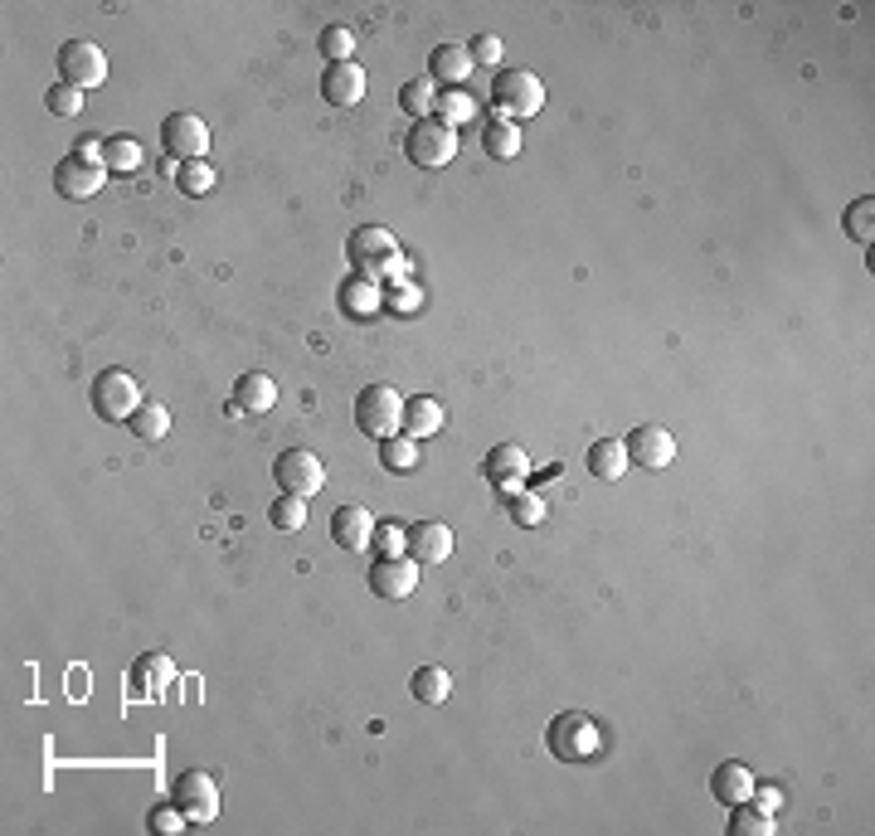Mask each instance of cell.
<instances>
[{
    "label": "cell",
    "instance_id": "6da1fadb",
    "mask_svg": "<svg viewBox=\"0 0 875 836\" xmlns=\"http://www.w3.org/2000/svg\"><path fill=\"white\" fill-rule=\"evenodd\" d=\"M545 745L559 764H593L603 754V725L593 715H583V710H565V715L550 720Z\"/></svg>",
    "mask_w": 875,
    "mask_h": 836
},
{
    "label": "cell",
    "instance_id": "7a4b0ae2",
    "mask_svg": "<svg viewBox=\"0 0 875 836\" xmlns=\"http://www.w3.org/2000/svg\"><path fill=\"white\" fill-rule=\"evenodd\" d=\"M88 399H93V414H98L102 423H127V418L146 404L141 384H137V374L132 370H102L98 380H93Z\"/></svg>",
    "mask_w": 875,
    "mask_h": 836
},
{
    "label": "cell",
    "instance_id": "3957f363",
    "mask_svg": "<svg viewBox=\"0 0 875 836\" xmlns=\"http://www.w3.org/2000/svg\"><path fill=\"white\" fill-rule=\"evenodd\" d=\"M492 102H496V112H502V118H510V122L535 118V112L545 108V83H540L530 69H496V78H492Z\"/></svg>",
    "mask_w": 875,
    "mask_h": 836
},
{
    "label": "cell",
    "instance_id": "277c9868",
    "mask_svg": "<svg viewBox=\"0 0 875 836\" xmlns=\"http://www.w3.org/2000/svg\"><path fill=\"white\" fill-rule=\"evenodd\" d=\"M404 156H409L419 171H443L457 156V132L438 118H419L409 127V137H404Z\"/></svg>",
    "mask_w": 875,
    "mask_h": 836
},
{
    "label": "cell",
    "instance_id": "5b68a950",
    "mask_svg": "<svg viewBox=\"0 0 875 836\" xmlns=\"http://www.w3.org/2000/svg\"><path fill=\"white\" fill-rule=\"evenodd\" d=\"M356 423H360V433H370V438H394V433H404V399H399V390H390V384H370V390H360V399H356Z\"/></svg>",
    "mask_w": 875,
    "mask_h": 836
},
{
    "label": "cell",
    "instance_id": "8992f818",
    "mask_svg": "<svg viewBox=\"0 0 875 836\" xmlns=\"http://www.w3.org/2000/svg\"><path fill=\"white\" fill-rule=\"evenodd\" d=\"M273 477L278 487H283V496H317L321 487H326V463H321L317 453H307V447H292L273 463Z\"/></svg>",
    "mask_w": 875,
    "mask_h": 836
},
{
    "label": "cell",
    "instance_id": "52a82bcc",
    "mask_svg": "<svg viewBox=\"0 0 875 836\" xmlns=\"http://www.w3.org/2000/svg\"><path fill=\"white\" fill-rule=\"evenodd\" d=\"M171 802L195 822V827H205V822L219 817V788L205 769H185L181 778L171 783Z\"/></svg>",
    "mask_w": 875,
    "mask_h": 836
},
{
    "label": "cell",
    "instance_id": "ba28073f",
    "mask_svg": "<svg viewBox=\"0 0 875 836\" xmlns=\"http://www.w3.org/2000/svg\"><path fill=\"white\" fill-rule=\"evenodd\" d=\"M59 83H73V88H98L108 83V54H102L93 39H69L59 49Z\"/></svg>",
    "mask_w": 875,
    "mask_h": 836
},
{
    "label": "cell",
    "instance_id": "9c48e42d",
    "mask_svg": "<svg viewBox=\"0 0 875 836\" xmlns=\"http://www.w3.org/2000/svg\"><path fill=\"white\" fill-rule=\"evenodd\" d=\"M346 254H350V263H356V273H374V278H384V268H390L394 258L404 254V248L394 244L390 229L365 224V229H356V234L346 238Z\"/></svg>",
    "mask_w": 875,
    "mask_h": 836
},
{
    "label": "cell",
    "instance_id": "30bf717a",
    "mask_svg": "<svg viewBox=\"0 0 875 836\" xmlns=\"http://www.w3.org/2000/svg\"><path fill=\"white\" fill-rule=\"evenodd\" d=\"M161 142H165V156H175V161H205L210 127H205V118H195V112H171V118L161 122Z\"/></svg>",
    "mask_w": 875,
    "mask_h": 836
},
{
    "label": "cell",
    "instance_id": "8fae6325",
    "mask_svg": "<svg viewBox=\"0 0 875 836\" xmlns=\"http://www.w3.org/2000/svg\"><path fill=\"white\" fill-rule=\"evenodd\" d=\"M102 175H108V165L73 151V156H64V161L54 165V190L64 195V200H88V195L102 190Z\"/></svg>",
    "mask_w": 875,
    "mask_h": 836
},
{
    "label": "cell",
    "instance_id": "7c38bea8",
    "mask_svg": "<svg viewBox=\"0 0 875 836\" xmlns=\"http://www.w3.org/2000/svg\"><path fill=\"white\" fill-rule=\"evenodd\" d=\"M628 463L648 467V472H662V467H671V463H676V438H671V428H662V423L632 428V438H628Z\"/></svg>",
    "mask_w": 875,
    "mask_h": 836
},
{
    "label": "cell",
    "instance_id": "4fadbf2b",
    "mask_svg": "<svg viewBox=\"0 0 875 836\" xmlns=\"http://www.w3.org/2000/svg\"><path fill=\"white\" fill-rule=\"evenodd\" d=\"M419 569H423V564L414 560V555H399V560H374V569H370V589L380 593V599L399 603V599H409V593L419 589Z\"/></svg>",
    "mask_w": 875,
    "mask_h": 836
},
{
    "label": "cell",
    "instance_id": "5bb4252c",
    "mask_svg": "<svg viewBox=\"0 0 875 836\" xmlns=\"http://www.w3.org/2000/svg\"><path fill=\"white\" fill-rule=\"evenodd\" d=\"M486 482H492L496 491H506V496H516V491H526V477H530V457H526V447H516V443H502V447H492L486 453Z\"/></svg>",
    "mask_w": 875,
    "mask_h": 836
},
{
    "label": "cell",
    "instance_id": "9a60e30c",
    "mask_svg": "<svg viewBox=\"0 0 875 836\" xmlns=\"http://www.w3.org/2000/svg\"><path fill=\"white\" fill-rule=\"evenodd\" d=\"M331 540H336L341 550H350V555H360V550H370V540H374V516L360 506V501H350V506H341L336 516H331Z\"/></svg>",
    "mask_w": 875,
    "mask_h": 836
},
{
    "label": "cell",
    "instance_id": "2e32d148",
    "mask_svg": "<svg viewBox=\"0 0 875 836\" xmlns=\"http://www.w3.org/2000/svg\"><path fill=\"white\" fill-rule=\"evenodd\" d=\"M341 311H346L350 321H365L374 317V311H384V287L374 273H350L341 282Z\"/></svg>",
    "mask_w": 875,
    "mask_h": 836
},
{
    "label": "cell",
    "instance_id": "e0dca14e",
    "mask_svg": "<svg viewBox=\"0 0 875 836\" xmlns=\"http://www.w3.org/2000/svg\"><path fill=\"white\" fill-rule=\"evenodd\" d=\"M321 98L331 108H360L365 98V69L360 64H331L321 73Z\"/></svg>",
    "mask_w": 875,
    "mask_h": 836
},
{
    "label": "cell",
    "instance_id": "ac0fdd59",
    "mask_svg": "<svg viewBox=\"0 0 875 836\" xmlns=\"http://www.w3.org/2000/svg\"><path fill=\"white\" fill-rule=\"evenodd\" d=\"M409 555L429 569V564H443L453 555V530L443 526V520H419V526H409Z\"/></svg>",
    "mask_w": 875,
    "mask_h": 836
},
{
    "label": "cell",
    "instance_id": "d6986e66",
    "mask_svg": "<svg viewBox=\"0 0 875 836\" xmlns=\"http://www.w3.org/2000/svg\"><path fill=\"white\" fill-rule=\"evenodd\" d=\"M472 54H467V45H438L429 54V78L438 88H463L467 78H472Z\"/></svg>",
    "mask_w": 875,
    "mask_h": 836
},
{
    "label": "cell",
    "instance_id": "ffe728a7",
    "mask_svg": "<svg viewBox=\"0 0 875 836\" xmlns=\"http://www.w3.org/2000/svg\"><path fill=\"white\" fill-rule=\"evenodd\" d=\"M628 443L623 438H599V443L589 447V472L599 477V482H618L623 472H628Z\"/></svg>",
    "mask_w": 875,
    "mask_h": 836
},
{
    "label": "cell",
    "instance_id": "44dd1931",
    "mask_svg": "<svg viewBox=\"0 0 875 836\" xmlns=\"http://www.w3.org/2000/svg\"><path fill=\"white\" fill-rule=\"evenodd\" d=\"M482 146L492 161H516L520 156V127L510 118H502V112H492V118L482 122Z\"/></svg>",
    "mask_w": 875,
    "mask_h": 836
},
{
    "label": "cell",
    "instance_id": "7402d4cb",
    "mask_svg": "<svg viewBox=\"0 0 875 836\" xmlns=\"http://www.w3.org/2000/svg\"><path fill=\"white\" fill-rule=\"evenodd\" d=\"M711 792L725 808H739V802H749V792H754V773H749V764H720L711 773Z\"/></svg>",
    "mask_w": 875,
    "mask_h": 836
},
{
    "label": "cell",
    "instance_id": "603a6c76",
    "mask_svg": "<svg viewBox=\"0 0 875 836\" xmlns=\"http://www.w3.org/2000/svg\"><path fill=\"white\" fill-rule=\"evenodd\" d=\"M234 404H238L244 414H268V409L278 404V384L268 380L263 370H248L244 380L234 384Z\"/></svg>",
    "mask_w": 875,
    "mask_h": 836
},
{
    "label": "cell",
    "instance_id": "cb8c5ba5",
    "mask_svg": "<svg viewBox=\"0 0 875 836\" xmlns=\"http://www.w3.org/2000/svg\"><path fill=\"white\" fill-rule=\"evenodd\" d=\"M443 404L433 399V394H419V399H404V433L409 438H429L443 428Z\"/></svg>",
    "mask_w": 875,
    "mask_h": 836
},
{
    "label": "cell",
    "instance_id": "d4e9b609",
    "mask_svg": "<svg viewBox=\"0 0 875 836\" xmlns=\"http://www.w3.org/2000/svg\"><path fill=\"white\" fill-rule=\"evenodd\" d=\"M409 691H414V700H423V705H443V700L453 696V676H447L443 666H419Z\"/></svg>",
    "mask_w": 875,
    "mask_h": 836
},
{
    "label": "cell",
    "instance_id": "484cf974",
    "mask_svg": "<svg viewBox=\"0 0 875 836\" xmlns=\"http://www.w3.org/2000/svg\"><path fill=\"white\" fill-rule=\"evenodd\" d=\"M102 165L118 171V175H132L141 165V142L127 137V132H122V137H108L102 142Z\"/></svg>",
    "mask_w": 875,
    "mask_h": 836
},
{
    "label": "cell",
    "instance_id": "4316f807",
    "mask_svg": "<svg viewBox=\"0 0 875 836\" xmlns=\"http://www.w3.org/2000/svg\"><path fill=\"white\" fill-rule=\"evenodd\" d=\"M433 102H438V83L423 73V78H414V83H404L399 88V108L409 112L414 122L419 118H433Z\"/></svg>",
    "mask_w": 875,
    "mask_h": 836
},
{
    "label": "cell",
    "instance_id": "83f0119b",
    "mask_svg": "<svg viewBox=\"0 0 875 836\" xmlns=\"http://www.w3.org/2000/svg\"><path fill=\"white\" fill-rule=\"evenodd\" d=\"M433 108H438L433 118H438V122H447V127H453V132L463 127V122H472V118H477V102L467 98L463 88H447V93H438V102H433Z\"/></svg>",
    "mask_w": 875,
    "mask_h": 836
},
{
    "label": "cell",
    "instance_id": "f1b7e54d",
    "mask_svg": "<svg viewBox=\"0 0 875 836\" xmlns=\"http://www.w3.org/2000/svg\"><path fill=\"white\" fill-rule=\"evenodd\" d=\"M370 550L380 560H399V555H409V526H399V520H374V540H370Z\"/></svg>",
    "mask_w": 875,
    "mask_h": 836
},
{
    "label": "cell",
    "instance_id": "f546056e",
    "mask_svg": "<svg viewBox=\"0 0 875 836\" xmlns=\"http://www.w3.org/2000/svg\"><path fill=\"white\" fill-rule=\"evenodd\" d=\"M127 428L141 438V443H156V438L171 433V414H165V404H141V409L127 418Z\"/></svg>",
    "mask_w": 875,
    "mask_h": 836
},
{
    "label": "cell",
    "instance_id": "4dcf8cb0",
    "mask_svg": "<svg viewBox=\"0 0 875 836\" xmlns=\"http://www.w3.org/2000/svg\"><path fill=\"white\" fill-rule=\"evenodd\" d=\"M380 463L390 467V472H414V467H419V447H414L409 433H394V438H384Z\"/></svg>",
    "mask_w": 875,
    "mask_h": 836
},
{
    "label": "cell",
    "instance_id": "1f68e13d",
    "mask_svg": "<svg viewBox=\"0 0 875 836\" xmlns=\"http://www.w3.org/2000/svg\"><path fill=\"white\" fill-rule=\"evenodd\" d=\"M384 311H394V317H419L423 311V287H414L409 278L394 282V287H384Z\"/></svg>",
    "mask_w": 875,
    "mask_h": 836
},
{
    "label": "cell",
    "instance_id": "d6a6232c",
    "mask_svg": "<svg viewBox=\"0 0 875 836\" xmlns=\"http://www.w3.org/2000/svg\"><path fill=\"white\" fill-rule=\"evenodd\" d=\"M321 54H326L331 64H350V54H356V29L350 25H326L321 29Z\"/></svg>",
    "mask_w": 875,
    "mask_h": 836
},
{
    "label": "cell",
    "instance_id": "836d02e7",
    "mask_svg": "<svg viewBox=\"0 0 875 836\" xmlns=\"http://www.w3.org/2000/svg\"><path fill=\"white\" fill-rule=\"evenodd\" d=\"M175 185H181L185 195H195V200H200V195L214 190V171H210L205 161H181V171H175Z\"/></svg>",
    "mask_w": 875,
    "mask_h": 836
},
{
    "label": "cell",
    "instance_id": "e575fe53",
    "mask_svg": "<svg viewBox=\"0 0 875 836\" xmlns=\"http://www.w3.org/2000/svg\"><path fill=\"white\" fill-rule=\"evenodd\" d=\"M506 516L516 520V526H540V520H545V496H535V491H516V496L506 501Z\"/></svg>",
    "mask_w": 875,
    "mask_h": 836
},
{
    "label": "cell",
    "instance_id": "d590c367",
    "mask_svg": "<svg viewBox=\"0 0 875 836\" xmlns=\"http://www.w3.org/2000/svg\"><path fill=\"white\" fill-rule=\"evenodd\" d=\"M268 520H273L278 530H287V536H292V530L307 526V501H301V496H278L273 511H268Z\"/></svg>",
    "mask_w": 875,
    "mask_h": 836
},
{
    "label": "cell",
    "instance_id": "8d00e7d4",
    "mask_svg": "<svg viewBox=\"0 0 875 836\" xmlns=\"http://www.w3.org/2000/svg\"><path fill=\"white\" fill-rule=\"evenodd\" d=\"M729 832H735V836H774V817H764L759 808L739 802L735 817H729Z\"/></svg>",
    "mask_w": 875,
    "mask_h": 836
},
{
    "label": "cell",
    "instance_id": "74e56055",
    "mask_svg": "<svg viewBox=\"0 0 875 836\" xmlns=\"http://www.w3.org/2000/svg\"><path fill=\"white\" fill-rule=\"evenodd\" d=\"M49 112H59V118H78L83 112V88H73V83H54V88L45 93Z\"/></svg>",
    "mask_w": 875,
    "mask_h": 836
},
{
    "label": "cell",
    "instance_id": "f35d334b",
    "mask_svg": "<svg viewBox=\"0 0 875 836\" xmlns=\"http://www.w3.org/2000/svg\"><path fill=\"white\" fill-rule=\"evenodd\" d=\"M871 219H875V200H871V195L847 209V234L856 238V244H871V234H875V224H871Z\"/></svg>",
    "mask_w": 875,
    "mask_h": 836
},
{
    "label": "cell",
    "instance_id": "ab89813d",
    "mask_svg": "<svg viewBox=\"0 0 875 836\" xmlns=\"http://www.w3.org/2000/svg\"><path fill=\"white\" fill-rule=\"evenodd\" d=\"M146 827H151L156 836H175V832H185V827H190V817H185V812L171 802V808H156L151 817H146Z\"/></svg>",
    "mask_w": 875,
    "mask_h": 836
},
{
    "label": "cell",
    "instance_id": "60d3db41",
    "mask_svg": "<svg viewBox=\"0 0 875 836\" xmlns=\"http://www.w3.org/2000/svg\"><path fill=\"white\" fill-rule=\"evenodd\" d=\"M467 54H472V64L496 69V64H502V39H496V35H477L472 45H467Z\"/></svg>",
    "mask_w": 875,
    "mask_h": 836
},
{
    "label": "cell",
    "instance_id": "b9f144b4",
    "mask_svg": "<svg viewBox=\"0 0 875 836\" xmlns=\"http://www.w3.org/2000/svg\"><path fill=\"white\" fill-rule=\"evenodd\" d=\"M749 808H759L764 817H774V812L784 808V792H778V788H759V783H754V792H749Z\"/></svg>",
    "mask_w": 875,
    "mask_h": 836
},
{
    "label": "cell",
    "instance_id": "7bdbcfd3",
    "mask_svg": "<svg viewBox=\"0 0 875 836\" xmlns=\"http://www.w3.org/2000/svg\"><path fill=\"white\" fill-rule=\"evenodd\" d=\"M78 156H88V161H102V142H98V137H83V142H78Z\"/></svg>",
    "mask_w": 875,
    "mask_h": 836
}]
</instances>
